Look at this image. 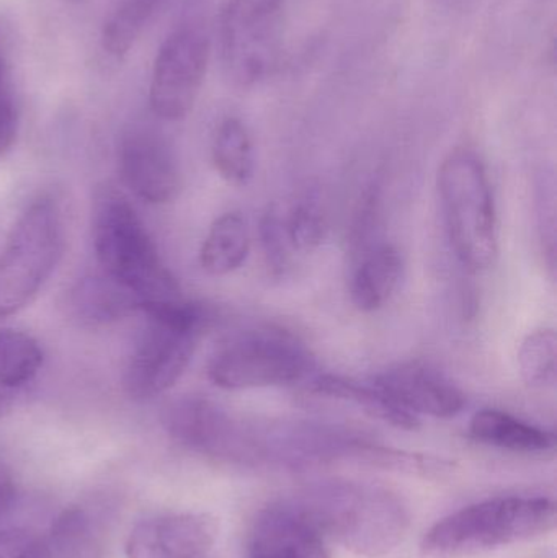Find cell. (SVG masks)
Returning <instances> with one entry per match:
<instances>
[{
  "label": "cell",
  "instance_id": "d4e9b609",
  "mask_svg": "<svg viewBox=\"0 0 557 558\" xmlns=\"http://www.w3.org/2000/svg\"><path fill=\"white\" fill-rule=\"evenodd\" d=\"M261 242L268 267L275 274H283L290 262L291 247L284 231L283 216L275 206L261 219Z\"/></svg>",
  "mask_w": 557,
  "mask_h": 558
},
{
  "label": "cell",
  "instance_id": "ffe728a7",
  "mask_svg": "<svg viewBox=\"0 0 557 558\" xmlns=\"http://www.w3.org/2000/svg\"><path fill=\"white\" fill-rule=\"evenodd\" d=\"M48 558H105L104 531L85 508H65L45 537Z\"/></svg>",
  "mask_w": 557,
  "mask_h": 558
},
{
  "label": "cell",
  "instance_id": "4316f807",
  "mask_svg": "<svg viewBox=\"0 0 557 558\" xmlns=\"http://www.w3.org/2000/svg\"><path fill=\"white\" fill-rule=\"evenodd\" d=\"M0 558H48L45 537L26 530L0 531Z\"/></svg>",
  "mask_w": 557,
  "mask_h": 558
},
{
  "label": "cell",
  "instance_id": "5b68a950",
  "mask_svg": "<svg viewBox=\"0 0 557 558\" xmlns=\"http://www.w3.org/2000/svg\"><path fill=\"white\" fill-rule=\"evenodd\" d=\"M438 193L458 260L474 271L493 267L499 228L493 186L480 157L470 150L450 154L438 170Z\"/></svg>",
  "mask_w": 557,
  "mask_h": 558
},
{
  "label": "cell",
  "instance_id": "9a60e30c",
  "mask_svg": "<svg viewBox=\"0 0 557 558\" xmlns=\"http://www.w3.org/2000/svg\"><path fill=\"white\" fill-rule=\"evenodd\" d=\"M470 435L481 445L522 454H545L556 445L553 433L497 409L477 412L471 420Z\"/></svg>",
  "mask_w": 557,
  "mask_h": 558
},
{
  "label": "cell",
  "instance_id": "9c48e42d",
  "mask_svg": "<svg viewBox=\"0 0 557 558\" xmlns=\"http://www.w3.org/2000/svg\"><path fill=\"white\" fill-rule=\"evenodd\" d=\"M283 3L284 0H229L222 13L221 45L234 81L254 84L274 64Z\"/></svg>",
  "mask_w": 557,
  "mask_h": 558
},
{
  "label": "cell",
  "instance_id": "ba28073f",
  "mask_svg": "<svg viewBox=\"0 0 557 558\" xmlns=\"http://www.w3.org/2000/svg\"><path fill=\"white\" fill-rule=\"evenodd\" d=\"M209 61V38L198 26L175 29L160 46L150 78V110L160 120H183L195 107Z\"/></svg>",
  "mask_w": 557,
  "mask_h": 558
},
{
  "label": "cell",
  "instance_id": "8992f818",
  "mask_svg": "<svg viewBox=\"0 0 557 558\" xmlns=\"http://www.w3.org/2000/svg\"><path fill=\"white\" fill-rule=\"evenodd\" d=\"M65 228L56 199L41 196L19 216L0 254V318L28 307L58 270Z\"/></svg>",
  "mask_w": 557,
  "mask_h": 558
},
{
  "label": "cell",
  "instance_id": "30bf717a",
  "mask_svg": "<svg viewBox=\"0 0 557 558\" xmlns=\"http://www.w3.org/2000/svg\"><path fill=\"white\" fill-rule=\"evenodd\" d=\"M167 435L183 448L221 461L251 464L252 426L205 397L186 396L164 409Z\"/></svg>",
  "mask_w": 557,
  "mask_h": 558
},
{
  "label": "cell",
  "instance_id": "603a6c76",
  "mask_svg": "<svg viewBox=\"0 0 557 558\" xmlns=\"http://www.w3.org/2000/svg\"><path fill=\"white\" fill-rule=\"evenodd\" d=\"M519 371L530 387L553 386L557 369V337L553 328L533 331L519 348Z\"/></svg>",
  "mask_w": 557,
  "mask_h": 558
},
{
  "label": "cell",
  "instance_id": "83f0119b",
  "mask_svg": "<svg viewBox=\"0 0 557 558\" xmlns=\"http://www.w3.org/2000/svg\"><path fill=\"white\" fill-rule=\"evenodd\" d=\"M16 497V485L7 465L0 461V518L13 507Z\"/></svg>",
  "mask_w": 557,
  "mask_h": 558
},
{
  "label": "cell",
  "instance_id": "3957f363",
  "mask_svg": "<svg viewBox=\"0 0 557 558\" xmlns=\"http://www.w3.org/2000/svg\"><path fill=\"white\" fill-rule=\"evenodd\" d=\"M556 527L555 501L507 497L481 501L438 521L421 543L424 558H467L546 536Z\"/></svg>",
  "mask_w": 557,
  "mask_h": 558
},
{
  "label": "cell",
  "instance_id": "7a4b0ae2",
  "mask_svg": "<svg viewBox=\"0 0 557 558\" xmlns=\"http://www.w3.org/2000/svg\"><path fill=\"white\" fill-rule=\"evenodd\" d=\"M92 241L104 274L118 279L144 302L183 298L179 281L130 199L114 186L97 189L92 203Z\"/></svg>",
  "mask_w": 557,
  "mask_h": 558
},
{
  "label": "cell",
  "instance_id": "cb8c5ba5",
  "mask_svg": "<svg viewBox=\"0 0 557 558\" xmlns=\"http://www.w3.org/2000/svg\"><path fill=\"white\" fill-rule=\"evenodd\" d=\"M288 242L294 252L310 254L323 244L324 216L314 199H301L283 216Z\"/></svg>",
  "mask_w": 557,
  "mask_h": 558
},
{
  "label": "cell",
  "instance_id": "6da1fadb",
  "mask_svg": "<svg viewBox=\"0 0 557 558\" xmlns=\"http://www.w3.org/2000/svg\"><path fill=\"white\" fill-rule=\"evenodd\" d=\"M291 504L327 543L363 557H383L408 534L411 514L399 495L378 485L329 481L304 488Z\"/></svg>",
  "mask_w": 557,
  "mask_h": 558
},
{
  "label": "cell",
  "instance_id": "484cf974",
  "mask_svg": "<svg viewBox=\"0 0 557 558\" xmlns=\"http://www.w3.org/2000/svg\"><path fill=\"white\" fill-rule=\"evenodd\" d=\"M19 134V111L10 85L5 46H0V157L5 156Z\"/></svg>",
  "mask_w": 557,
  "mask_h": 558
},
{
  "label": "cell",
  "instance_id": "277c9868",
  "mask_svg": "<svg viewBox=\"0 0 557 558\" xmlns=\"http://www.w3.org/2000/svg\"><path fill=\"white\" fill-rule=\"evenodd\" d=\"M141 314L146 317V328L128 357L123 387L133 400H150L182 379L211 324V314L183 298L144 302Z\"/></svg>",
  "mask_w": 557,
  "mask_h": 558
},
{
  "label": "cell",
  "instance_id": "52a82bcc",
  "mask_svg": "<svg viewBox=\"0 0 557 558\" xmlns=\"http://www.w3.org/2000/svg\"><path fill=\"white\" fill-rule=\"evenodd\" d=\"M310 348L291 331L257 327L239 331L216 350L208 377L222 390L290 386L313 374Z\"/></svg>",
  "mask_w": 557,
  "mask_h": 558
},
{
  "label": "cell",
  "instance_id": "f1b7e54d",
  "mask_svg": "<svg viewBox=\"0 0 557 558\" xmlns=\"http://www.w3.org/2000/svg\"><path fill=\"white\" fill-rule=\"evenodd\" d=\"M249 558H293L283 554H252Z\"/></svg>",
  "mask_w": 557,
  "mask_h": 558
},
{
  "label": "cell",
  "instance_id": "5bb4252c",
  "mask_svg": "<svg viewBox=\"0 0 557 558\" xmlns=\"http://www.w3.org/2000/svg\"><path fill=\"white\" fill-rule=\"evenodd\" d=\"M143 304L136 292L118 279L100 274L75 281L65 291L62 308L72 324L97 330L141 314Z\"/></svg>",
  "mask_w": 557,
  "mask_h": 558
},
{
  "label": "cell",
  "instance_id": "7402d4cb",
  "mask_svg": "<svg viewBox=\"0 0 557 558\" xmlns=\"http://www.w3.org/2000/svg\"><path fill=\"white\" fill-rule=\"evenodd\" d=\"M166 2L167 0H123L105 23L101 33L105 51L117 59L126 56Z\"/></svg>",
  "mask_w": 557,
  "mask_h": 558
},
{
  "label": "cell",
  "instance_id": "7c38bea8",
  "mask_svg": "<svg viewBox=\"0 0 557 558\" xmlns=\"http://www.w3.org/2000/svg\"><path fill=\"white\" fill-rule=\"evenodd\" d=\"M372 379L396 407L419 420L453 418L467 405L463 390L437 367L422 361L398 364Z\"/></svg>",
  "mask_w": 557,
  "mask_h": 558
},
{
  "label": "cell",
  "instance_id": "8fae6325",
  "mask_svg": "<svg viewBox=\"0 0 557 558\" xmlns=\"http://www.w3.org/2000/svg\"><path fill=\"white\" fill-rule=\"evenodd\" d=\"M124 185L149 205H167L182 190V170L169 141L149 128L124 134L118 149Z\"/></svg>",
  "mask_w": 557,
  "mask_h": 558
},
{
  "label": "cell",
  "instance_id": "44dd1931",
  "mask_svg": "<svg viewBox=\"0 0 557 558\" xmlns=\"http://www.w3.org/2000/svg\"><path fill=\"white\" fill-rule=\"evenodd\" d=\"M213 163L222 180L245 186L254 177V144L247 128L238 118L221 121L213 137Z\"/></svg>",
  "mask_w": 557,
  "mask_h": 558
},
{
  "label": "cell",
  "instance_id": "4fadbf2b",
  "mask_svg": "<svg viewBox=\"0 0 557 558\" xmlns=\"http://www.w3.org/2000/svg\"><path fill=\"white\" fill-rule=\"evenodd\" d=\"M218 523L205 513L147 518L131 530L128 558H205L218 539Z\"/></svg>",
  "mask_w": 557,
  "mask_h": 558
},
{
  "label": "cell",
  "instance_id": "d6986e66",
  "mask_svg": "<svg viewBox=\"0 0 557 558\" xmlns=\"http://www.w3.org/2000/svg\"><path fill=\"white\" fill-rule=\"evenodd\" d=\"M313 389L320 396L355 403L370 415L396 428L417 429L421 425V420L396 407L373 379L356 380L352 377L337 376V374H323L314 377Z\"/></svg>",
  "mask_w": 557,
  "mask_h": 558
},
{
  "label": "cell",
  "instance_id": "2e32d148",
  "mask_svg": "<svg viewBox=\"0 0 557 558\" xmlns=\"http://www.w3.org/2000/svg\"><path fill=\"white\" fill-rule=\"evenodd\" d=\"M45 354L32 335L0 328V416L12 410L16 393L41 371Z\"/></svg>",
  "mask_w": 557,
  "mask_h": 558
},
{
  "label": "cell",
  "instance_id": "ac0fdd59",
  "mask_svg": "<svg viewBox=\"0 0 557 558\" xmlns=\"http://www.w3.org/2000/svg\"><path fill=\"white\" fill-rule=\"evenodd\" d=\"M251 252V232L241 213H225L209 226L199 248V265L209 277H228L242 267Z\"/></svg>",
  "mask_w": 557,
  "mask_h": 558
},
{
  "label": "cell",
  "instance_id": "e0dca14e",
  "mask_svg": "<svg viewBox=\"0 0 557 558\" xmlns=\"http://www.w3.org/2000/svg\"><path fill=\"white\" fill-rule=\"evenodd\" d=\"M402 275L398 248L383 244L370 251L360 262L350 282V295L362 312H375L391 299Z\"/></svg>",
  "mask_w": 557,
  "mask_h": 558
}]
</instances>
